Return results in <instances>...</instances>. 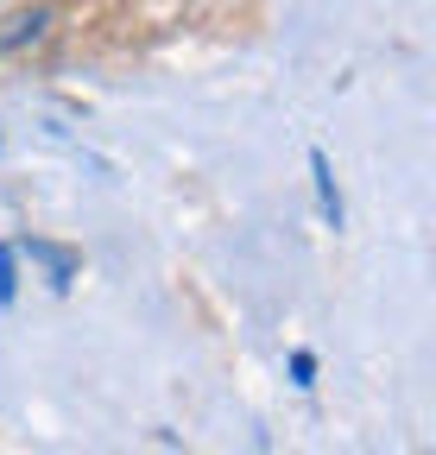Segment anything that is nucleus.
I'll return each mask as SVG.
<instances>
[{"instance_id":"f257e3e1","label":"nucleus","mask_w":436,"mask_h":455,"mask_svg":"<svg viewBox=\"0 0 436 455\" xmlns=\"http://www.w3.org/2000/svg\"><path fill=\"white\" fill-rule=\"evenodd\" d=\"M310 164H316V190H322V215H329V221H342V203H336V184H329V158L316 152Z\"/></svg>"},{"instance_id":"f03ea898","label":"nucleus","mask_w":436,"mask_h":455,"mask_svg":"<svg viewBox=\"0 0 436 455\" xmlns=\"http://www.w3.org/2000/svg\"><path fill=\"white\" fill-rule=\"evenodd\" d=\"M0 298H13V247H0Z\"/></svg>"}]
</instances>
